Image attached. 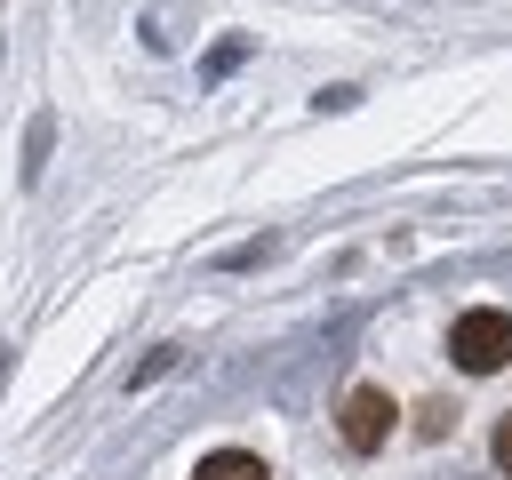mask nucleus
Listing matches in <instances>:
<instances>
[{
	"instance_id": "20e7f679",
	"label": "nucleus",
	"mask_w": 512,
	"mask_h": 480,
	"mask_svg": "<svg viewBox=\"0 0 512 480\" xmlns=\"http://www.w3.org/2000/svg\"><path fill=\"white\" fill-rule=\"evenodd\" d=\"M448 424H456V408H448V400H432V408H424V416H416V432H424V440H440V432H448Z\"/></svg>"
},
{
	"instance_id": "7ed1b4c3",
	"label": "nucleus",
	"mask_w": 512,
	"mask_h": 480,
	"mask_svg": "<svg viewBox=\"0 0 512 480\" xmlns=\"http://www.w3.org/2000/svg\"><path fill=\"white\" fill-rule=\"evenodd\" d=\"M192 480H272V472H264V456H248V448H208V456L192 464Z\"/></svg>"
},
{
	"instance_id": "f03ea898",
	"label": "nucleus",
	"mask_w": 512,
	"mask_h": 480,
	"mask_svg": "<svg viewBox=\"0 0 512 480\" xmlns=\"http://www.w3.org/2000/svg\"><path fill=\"white\" fill-rule=\"evenodd\" d=\"M392 416H400V408H392L384 384H352L344 408H336V440H344L352 456H376V448L392 440Z\"/></svg>"
},
{
	"instance_id": "39448f33",
	"label": "nucleus",
	"mask_w": 512,
	"mask_h": 480,
	"mask_svg": "<svg viewBox=\"0 0 512 480\" xmlns=\"http://www.w3.org/2000/svg\"><path fill=\"white\" fill-rule=\"evenodd\" d=\"M488 448H496V464H504V472H512V416H504V424H496V440H488Z\"/></svg>"
},
{
	"instance_id": "f257e3e1",
	"label": "nucleus",
	"mask_w": 512,
	"mask_h": 480,
	"mask_svg": "<svg viewBox=\"0 0 512 480\" xmlns=\"http://www.w3.org/2000/svg\"><path fill=\"white\" fill-rule=\"evenodd\" d=\"M448 360H456L464 376H496V368L512 360V312H496V304L456 312V328H448Z\"/></svg>"
}]
</instances>
